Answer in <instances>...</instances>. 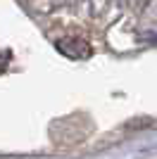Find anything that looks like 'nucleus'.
I'll return each mask as SVG.
<instances>
[{
	"label": "nucleus",
	"instance_id": "obj_1",
	"mask_svg": "<svg viewBox=\"0 0 157 159\" xmlns=\"http://www.w3.org/2000/svg\"><path fill=\"white\" fill-rule=\"evenodd\" d=\"M57 50L62 55H67V57H72V60H86L91 55L88 43H83V40H78V38H59Z\"/></svg>",
	"mask_w": 157,
	"mask_h": 159
}]
</instances>
